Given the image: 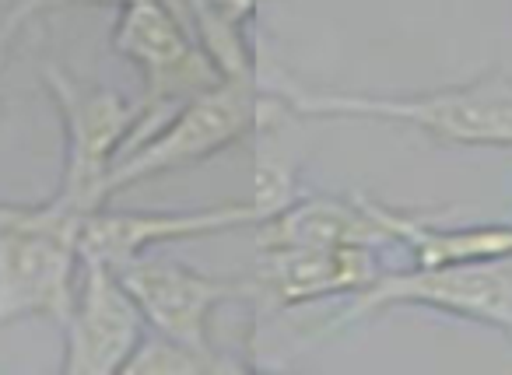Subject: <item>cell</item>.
<instances>
[{"instance_id": "cell-9", "label": "cell", "mask_w": 512, "mask_h": 375, "mask_svg": "<svg viewBox=\"0 0 512 375\" xmlns=\"http://www.w3.org/2000/svg\"><path fill=\"white\" fill-rule=\"evenodd\" d=\"M271 214V207L256 197L235 200V204L193 207V211H109V207H95L81 221V260H102L113 270H120L158 246L264 225Z\"/></svg>"}, {"instance_id": "cell-6", "label": "cell", "mask_w": 512, "mask_h": 375, "mask_svg": "<svg viewBox=\"0 0 512 375\" xmlns=\"http://www.w3.org/2000/svg\"><path fill=\"white\" fill-rule=\"evenodd\" d=\"M109 46L144 81V130L193 92L221 81L211 57L193 36V25H186L183 11L172 0H123L116 8Z\"/></svg>"}, {"instance_id": "cell-11", "label": "cell", "mask_w": 512, "mask_h": 375, "mask_svg": "<svg viewBox=\"0 0 512 375\" xmlns=\"http://www.w3.org/2000/svg\"><path fill=\"white\" fill-rule=\"evenodd\" d=\"M264 249H288V246H390L383 225L369 207V197H330L313 193L299 197L295 193L278 214L264 221Z\"/></svg>"}, {"instance_id": "cell-7", "label": "cell", "mask_w": 512, "mask_h": 375, "mask_svg": "<svg viewBox=\"0 0 512 375\" xmlns=\"http://www.w3.org/2000/svg\"><path fill=\"white\" fill-rule=\"evenodd\" d=\"M134 302L141 305L148 330L197 347L207 354H221L211 337V319L228 302H253L260 298L256 277H214L200 274L190 263L151 260L148 253L116 270Z\"/></svg>"}, {"instance_id": "cell-8", "label": "cell", "mask_w": 512, "mask_h": 375, "mask_svg": "<svg viewBox=\"0 0 512 375\" xmlns=\"http://www.w3.org/2000/svg\"><path fill=\"white\" fill-rule=\"evenodd\" d=\"M64 368L67 375L123 372L130 354L148 333L141 305L109 263L81 260L74 302L64 319Z\"/></svg>"}, {"instance_id": "cell-14", "label": "cell", "mask_w": 512, "mask_h": 375, "mask_svg": "<svg viewBox=\"0 0 512 375\" xmlns=\"http://www.w3.org/2000/svg\"><path fill=\"white\" fill-rule=\"evenodd\" d=\"M232 368H246L242 361H232L228 354H207L197 347H186L179 340H169L162 333L148 330L130 354L127 375H197V372H232Z\"/></svg>"}, {"instance_id": "cell-3", "label": "cell", "mask_w": 512, "mask_h": 375, "mask_svg": "<svg viewBox=\"0 0 512 375\" xmlns=\"http://www.w3.org/2000/svg\"><path fill=\"white\" fill-rule=\"evenodd\" d=\"M85 214L57 193L39 204H0V330L22 319L64 326L81 274Z\"/></svg>"}, {"instance_id": "cell-1", "label": "cell", "mask_w": 512, "mask_h": 375, "mask_svg": "<svg viewBox=\"0 0 512 375\" xmlns=\"http://www.w3.org/2000/svg\"><path fill=\"white\" fill-rule=\"evenodd\" d=\"M267 92L302 120L400 123L442 148L512 151V74L488 71L428 92H341L295 78H271Z\"/></svg>"}, {"instance_id": "cell-4", "label": "cell", "mask_w": 512, "mask_h": 375, "mask_svg": "<svg viewBox=\"0 0 512 375\" xmlns=\"http://www.w3.org/2000/svg\"><path fill=\"white\" fill-rule=\"evenodd\" d=\"M43 85L64 127V165L53 193L78 211L106 207L102 183L148 123L144 102H130L106 85H85L57 64L43 67Z\"/></svg>"}, {"instance_id": "cell-10", "label": "cell", "mask_w": 512, "mask_h": 375, "mask_svg": "<svg viewBox=\"0 0 512 375\" xmlns=\"http://www.w3.org/2000/svg\"><path fill=\"white\" fill-rule=\"evenodd\" d=\"M256 274L260 298L274 309H302L323 298H355L386 270L376 246H288L264 249Z\"/></svg>"}, {"instance_id": "cell-5", "label": "cell", "mask_w": 512, "mask_h": 375, "mask_svg": "<svg viewBox=\"0 0 512 375\" xmlns=\"http://www.w3.org/2000/svg\"><path fill=\"white\" fill-rule=\"evenodd\" d=\"M390 309L442 312L512 340V253L446 267H386L369 288L351 298L344 319L355 323Z\"/></svg>"}, {"instance_id": "cell-13", "label": "cell", "mask_w": 512, "mask_h": 375, "mask_svg": "<svg viewBox=\"0 0 512 375\" xmlns=\"http://www.w3.org/2000/svg\"><path fill=\"white\" fill-rule=\"evenodd\" d=\"M267 0H193V36L211 57L214 71L232 81H256V53L249 25Z\"/></svg>"}, {"instance_id": "cell-12", "label": "cell", "mask_w": 512, "mask_h": 375, "mask_svg": "<svg viewBox=\"0 0 512 375\" xmlns=\"http://www.w3.org/2000/svg\"><path fill=\"white\" fill-rule=\"evenodd\" d=\"M376 221L383 225L390 246L407 249L414 267H446V263L495 260L512 253L509 221H484V225H435L414 211L379 204L369 197Z\"/></svg>"}, {"instance_id": "cell-2", "label": "cell", "mask_w": 512, "mask_h": 375, "mask_svg": "<svg viewBox=\"0 0 512 375\" xmlns=\"http://www.w3.org/2000/svg\"><path fill=\"white\" fill-rule=\"evenodd\" d=\"M281 113L285 106L260 81H214L183 99L176 109H169L162 120L151 123L144 134L127 144V151L116 158L102 183V200L109 204L113 197L151 183L165 172L211 162L214 155L264 130Z\"/></svg>"}]
</instances>
